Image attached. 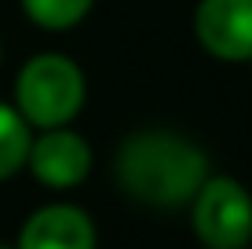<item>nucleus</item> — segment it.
I'll return each mask as SVG.
<instances>
[{
    "label": "nucleus",
    "instance_id": "obj_1",
    "mask_svg": "<svg viewBox=\"0 0 252 249\" xmlns=\"http://www.w3.org/2000/svg\"><path fill=\"white\" fill-rule=\"evenodd\" d=\"M114 176L121 191L150 209L190 205L208 176V158L194 140L168 128H139L117 147Z\"/></svg>",
    "mask_w": 252,
    "mask_h": 249
},
{
    "label": "nucleus",
    "instance_id": "obj_2",
    "mask_svg": "<svg viewBox=\"0 0 252 249\" xmlns=\"http://www.w3.org/2000/svg\"><path fill=\"white\" fill-rule=\"evenodd\" d=\"M84 96H88L84 70L59 51L33 55L15 77V110L26 117L30 128L69 125L81 114Z\"/></svg>",
    "mask_w": 252,
    "mask_h": 249
},
{
    "label": "nucleus",
    "instance_id": "obj_3",
    "mask_svg": "<svg viewBox=\"0 0 252 249\" xmlns=\"http://www.w3.org/2000/svg\"><path fill=\"white\" fill-rule=\"evenodd\" d=\"M190 224L205 249H245L252 242V194L234 176H205L190 198Z\"/></svg>",
    "mask_w": 252,
    "mask_h": 249
},
{
    "label": "nucleus",
    "instance_id": "obj_4",
    "mask_svg": "<svg viewBox=\"0 0 252 249\" xmlns=\"http://www.w3.org/2000/svg\"><path fill=\"white\" fill-rule=\"evenodd\" d=\"M26 169L51 191H69L81 187L92 173V147L81 132L69 125L59 128H40L37 140H30V154H26Z\"/></svg>",
    "mask_w": 252,
    "mask_h": 249
},
{
    "label": "nucleus",
    "instance_id": "obj_5",
    "mask_svg": "<svg viewBox=\"0 0 252 249\" xmlns=\"http://www.w3.org/2000/svg\"><path fill=\"white\" fill-rule=\"evenodd\" d=\"M194 37L220 63H252V0H197Z\"/></svg>",
    "mask_w": 252,
    "mask_h": 249
},
{
    "label": "nucleus",
    "instance_id": "obj_6",
    "mask_svg": "<svg viewBox=\"0 0 252 249\" xmlns=\"http://www.w3.org/2000/svg\"><path fill=\"white\" fill-rule=\"evenodd\" d=\"M15 249H95V220L66 202L44 205L22 224Z\"/></svg>",
    "mask_w": 252,
    "mask_h": 249
},
{
    "label": "nucleus",
    "instance_id": "obj_7",
    "mask_svg": "<svg viewBox=\"0 0 252 249\" xmlns=\"http://www.w3.org/2000/svg\"><path fill=\"white\" fill-rule=\"evenodd\" d=\"M33 128L15 107L0 103V179H11L19 169H26V154H30Z\"/></svg>",
    "mask_w": 252,
    "mask_h": 249
},
{
    "label": "nucleus",
    "instance_id": "obj_8",
    "mask_svg": "<svg viewBox=\"0 0 252 249\" xmlns=\"http://www.w3.org/2000/svg\"><path fill=\"white\" fill-rule=\"evenodd\" d=\"M95 0H22V11L33 26L48 33H66L88 19Z\"/></svg>",
    "mask_w": 252,
    "mask_h": 249
},
{
    "label": "nucleus",
    "instance_id": "obj_9",
    "mask_svg": "<svg viewBox=\"0 0 252 249\" xmlns=\"http://www.w3.org/2000/svg\"><path fill=\"white\" fill-rule=\"evenodd\" d=\"M0 63H4V44H0Z\"/></svg>",
    "mask_w": 252,
    "mask_h": 249
},
{
    "label": "nucleus",
    "instance_id": "obj_10",
    "mask_svg": "<svg viewBox=\"0 0 252 249\" xmlns=\"http://www.w3.org/2000/svg\"><path fill=\"white\" fill-rule=\"evenodd\" d=\"M0 249H15V246H0Z\"/></svg>",
    "mask_w": 252,
    "mask_h": 249
},
{
    "label": "nucleus",
    "instance_id": "obj_11",
    "mask_svg": "<svg viewBox=\"0 0 252 249\" xmlns=\"http://www.w3.org/2000/svg\"><path fill=\"white\" fill-rule=\"evenodd\" d=\"M245 249H249V246H245Z\"/></svg>",
    "mask_w": 252,
    "mask_h": 249
}]
</instances>
